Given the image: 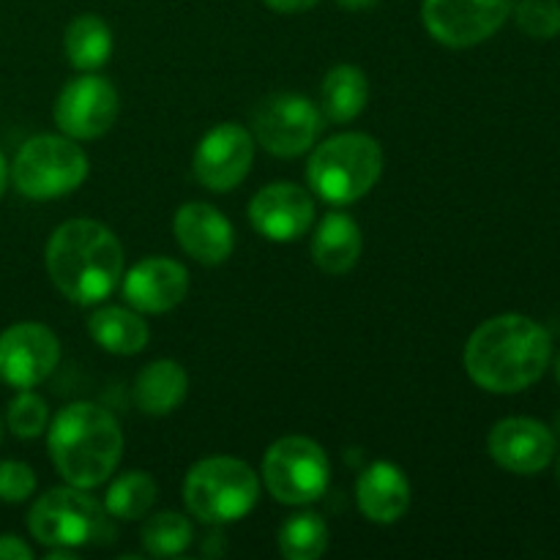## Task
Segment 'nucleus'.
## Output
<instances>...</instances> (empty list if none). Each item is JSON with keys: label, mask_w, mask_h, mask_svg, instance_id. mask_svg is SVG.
<instances>
[{"label": "nucleus", "mask_w": 560, "mask_h": 560, "mask_svg": "<svg viewBox=\"0 0 560 560\" xmlns=\"http://www.w3.org/2000/svg\"><path fill=\"white\" fill-rule=\"evenodd\" d=\"M173 228L180 249L191 260L202 262V266H219V262L233 255V224L208 202H186V206H180L178 213H175Z\"/></svg>", "instance_id": "obj_17"}, {"label": "nucleus", "mask_w": 560, "mask_h": 560, "mask_svg": "<svg viewBox=\"0 0 560 560\" xmlns=\"http://www.w3.org/2000/svg\"><path fill=\"white\" fill-rule=\"evenodd\" d=\"M189 293V271L170 257H148L124 279L126 304L142 315H164Z\"/></svg>", "instance_id": "obj_16"}, {"label": "nucleus", "mask_w": 560, "mask_h": 560, "mask_svg": "<svg viewBox=\"0 0 560 560\" xmlns=\"http://www.w3.org/2000/svg\"><path fill=\"white\" fill-rule=\"evenodd\" d=\"M33 550L20 536H0V560H31Z\"/></svg>", "instance_id": "obj_30"}, {"label": "nucleus", "mask_w": 560, "mask_h": 560, "mask_svg": "<svg viewBox=\"0 0 560 560\" xmlns=\"http://www.w3.org/2000/svg\"><path fill=\"white\" fill-rule=\"evenodd\" d=\"M514 22L525 36L550 42L560 33V0H514Z\"/></svg>", "instance_id": "obj_27"}, {"label": "nucleus", "mask_w": 560, "mask_h": 560, "mask_svg": "<svg viewBox=\"0 0 560 560\" xmlns=\"http://www.w3.org/2000/svg\"><path fill=\"white\" fill-rule=\"evenodd\" d=\"M361 249H364V238H361L359 224L348 213L331 211L317 224L315 238H312V260L320 271L342 277L359 262Z\"/></svg>", "instance_id": "obj_19"}, {"label": "nucleus", "mask_w": 560, "mask_h": 560, "mask_svg": "<svg viewBox=\"0 0 560 560\" xmlns=\"http://www.w3.org/2000/svg\"><path fill=\"white\" fill-rule=\"evenodd\" d=\"M47 271L55 288L74 304H98L124 277V246L93 219H71L47 244Z\"/></svg>", "instance_id": "obj_2"}, {"label": "nucleus", "mask_w": 560, "mask_h": 560, "mask_svg": "<svg viewBox=\"0 0 560 560\" xmlns=\"http://www.w3.org/2000/svg\"><path fill=\"white\" fill-rule=\"evenodd\" d=\"M558 485H560V457H558Z\"/></svg>", "instance_id": "obj_37"}, {"label": "nucleus", "mask_w": 560, "mask_h": 560, "mask_svg": "<svg viewBox=\"0 0 560 560\" xmlns=\"http://www.w3.org/2000/svg\"><path fill=\"white\" fill-rule=\"evenodd\" d=\"M556 430L560 432V413H558V419H556Z\"/></svg>", "instance_id": "obj_36"}, {"label": "nucleus", "mask_w": 560, "mask_h": 560, "mask_svg": "<svg viewBox=\"0 0 560 560\" xmlns=\"http://www.w3.org/2000/svg\"><path fill=\"white\" fill-rule=\"evenodd\" d=\"M189 375L173 359H159L142 366L135 381V405L148 416H167L184 405Z\"/></svg>", "instance_id": "obj_20"}, {"label": "nucleus", "mask_w": 560, "mask_h": 560, "mask_svg": "<svg viewBox=\"0 0 560 560\" xmlns=\"http://www.w3.org/2000/svg\"><path fill=\"white\" fill-rule=\"evenodd\" d=\"M383 148L375 137L345 131L312 151L306 178L317 197L334 206H348L370 195L381 180Z\"/></svg>", "instance_id": "obj_4"}, {"label": "nucleus", "mask_w": 560, "mask_h": 560, "mask_svg": "<svg viewBox=\"0 0 560 560\" xmlns=\"http://www.w3.org/2000/svg\"><path fill=\"white\" fill-rule=\"evenodd\" d=\"M249 222L260 235L277 244L301 238L315 222V200L295 184H271L249 202Z\"/></svg>", "instance_id": "obj_15"}, {"label": "nucleus", "mask_w": 560, "mask_h": 560, "mask_svg": "<svg viewBox=\"0 0 560 560\" xmlns=\"http://www.w3.org/2000/svg\"><path fill=\"white\" fill-rule=\"evenodd\" d=\"M58 361V337L42 323H16L0 334V381L20 392L47 381Z\"/></svg>", "instance_id": "obj_12"}, {"label": "nucleus", "mask_w": 560, "mask_h": 560, "mask_svg": "<svg viewBox=\"0 0 560 560\" xmlns=\"http://www.w3.org/2000/svg\"><path fill=\"white\" fill-rule=\"evenodd\" d=\"M552 359L545 326L525 315H498L481 323L465 345V370L490 394H520L541 381Z\"/></svg>", "instance_id": "obj_1"}, {"label": "nucleus", "mask_w": 560, "mask_h": 560, "mask_svg": "<svg viewBox=\"0 0 560 560\" xmlns=\"http://www.w3.org/2000/svg\"><path fill=\"white\" fill-rule=\"evenodd\" d=\"M370 98V82L359 66H334L320 85L323 115L334 124H348L359 118Z\"/></svg>", "instance_id": "obj_22"}, {"label": "nucleus", "mask_w": 560, "mask_h": 560, "mask_svg": "<svg viewBox=\"0 0 560 560\" xmlns=\"http://www.w3.org/2000/svg\"><path fill=\"white\" fill-rule=\"evenodd\" d=\"M339 9H348V11H366V9H375L381 0H334Z\"/></svg>", "instance_id": "obj_33"}, {"label": "nucleus", "mask_w": 560, "mask_h": 560, "mask_svg": "<svg viewBox=\"0 0 560 560\" xmlns=\"http://www.w3.org/2000/svg\"><path fill=\"white\" fill-rule=\"evenodd\" d=\"M252 131L268 153L295 159L310 151L323 131V113L299 93H273L252 113Z\"/></svg>", "instance_id": "obj_9"}, {"label": "nucleus", "mask_w": 560, "mask_h": 560, "mask_svg": "<svg viewBox=\"0 0 560 560\" xmlns=\"http://www.w3.org/2000/svg\"><path fill=\"white\" fill-rule=\"evenodd\" d=\"M9 430L14 432L22 441H31V438H38L44 430H47L49 421V408L38 394H33L31 388H22L9 405Z\"/></svg>", "instance_id": "obj_28"}, {"label": "nucleus", "mask_w": 560, "mask_h": 560, "mask_svg": "<svg viewBox=\"0 0 560 560\" xmlns=\"http://www.w3.org/2000/svg\"><path fill=\"white\" fill-rule=\"evenodd\" d=\"M93 342L113 355H135L151 339V328L137 312L126 306H104L88 320Z\"/></svg>", "instance_id": "obj_21"}, {"label": "nucleus", "mask_w": 560, "mask_h": 560, "mask_svg": "<svg viewBox=\"0 0 560 560\" xmlns=\"http://www.w3.org/2000/svg\"><path fill=\"white\" fill-rule=\"evenodd\" d=\"M512 5L514 0H424L421 20L435 42L465 49L495 36Z\"/></svg>", "instance_id": "obj_10"}, {"label": "nucleus", "mask_w": 560, "mask_h": 560, "mask_svg": "<svg viewBox=\"0 0 560 560\" xmlns=\"http://www.w3.org/2000/svg\"><path fill=\"white\" fill-rule=\"evenodd\" d=\"M66 58L74 69L96 71L113 55V31L96 14H80L71 20L63 36Z\"/></svg>", "instance_id": "obj_23"}, {"label": "nucleus", "mask_w": 560, "mask_h": 560, "mask_svg": "<svg viewBox=\"0 0 560 560\" xmlns=\"http://www.w3.org/2000/svg\"><path fill=\"white\" fill-rule=\"evenodd\" d=\"M47 446L55 470L71 487L93 490L118 468L124 432L115 416L102 405L74 402L52 419Z\"/></svg>", "instance_id": "obj_3"}, {"label": "nucleus", "mask_w": 560, "mask_h": 560, "mask_svg": "<svg viewBox=\"0 0 560 560\" xmlns=\"http://www.w3.org/2000/svg\"><path fill=\"white\" fill-rule=\"evenodd\" d=\"M355 501L361 514L372 523L392 525L405 517L410 506V481L394 463H372L355 485Z\"/></svg>", "instance_id": "obj_18"}, {"label": "nucleus", "mask_w": 560, "mask_h": 560, "mask_svg": "<svg viewBox=\"0 0 560 560\" xmlns=\"http://www.w3.org/2000/svg\"><path fill=\"white\" fill-rule=\"evenodd\" d=\"M11 178L31 200H55L88 178V156L71 137L38 135L20 148Z\"/></svg>", "instance_id": "obj_7"}, {"label": "nucleus", "mask_w": 560, "mask_h": 560, "mask_svg": "<svg viewBox=\"0 0 560 560\" xmlns=\"http://www.w3.org/2000/svg\"><path fill=\"white\" fill-rule=\"evenodd\" d=\"M5 178H9V173H5L3 153H0V197H3V189H5Z\"/></svg>", "instance_id": "obj_34"}, {"label": "nucleus", "mask_w": 560, "mask_h": 560, "mask_svg": "<svg viewBox=\"0 0 560 560\" xmlns=\"http://www.w3.org/2000/svg\"><path fill=\"white\" fill-rule=\"evenodd\" d=\"M33 490H36V474L31 465L14 459L0 463V501L22 503L33 495Z\"/></svg>", "instance_id": "obj_29"}, {"label": "nucleus", "mask_w": 560, "mask_h": 560, "mask_svg": "<svg viewBox=\"0 0 560 560\" xmlns=\"http://www.w3.org/2000/svg\"><path fill=\"white\" fill-rule=\"evenodd\" d=\"M257 474L235 457L200 459L184 481L186 509L206 525H224L246 517L257 506Z\"/></svg>", "instance_id": "obj_5"}, {"label": "nucleus", "mask_w": 560, "mask_h": 560, "mask_svg": "<svg viewBox=\"0 0 560 560\" xmlns=\"http://www.w3.org/2000/svg\"><path fill=\"white\" fill-rule=\"evenodd\" d=\"M331 465L312 438L290 435L271 443L262 459V481L284 506L315 503L328 490Z\"/></svg>", "instance_id": "obj_8"}, {"label": "nucleus", "mask_w": 560, "mask_h": 560, "mask_svg": "<svg viewBox=\"0 0 560 560\" xmlns=\"http://www.w3.org/2000/svg\"><path fill=\"white\" fill-rule=\"evenodd\" d=\"M255 162V137L238 124L208 131L195 151V178L211 191H230L249 175Z\"/></svg>", "instance_id": "obj_13"}, {"label": "nucleus", "mask_w": 560, "mask_h": 560, "mask_svg": "<svg viewBox=\"0 0 560 560\" xmlns=\"http://www.w3.org/2000/svg\"><path fill=\"white\" fill-rule=\"evenodd\" d=\"M118 91L104 77L88 74L71 80L55 98V124L71 140H96L118 118Z\"/></svg>", "instance_id": "obj_11"}, {"label": "nucleus", "mask_w": 560, "mask_h": 560, "mask_svg": "<svg viewBox=\"0 0 560 560\" xmlns=\"http://www.w3.org/2000/svg\"><path fill=\"white\" fill-rule=\"evenodd\" d=\"M156 495L159 487L153 476H148L145 470H126L109 485L104 509L115 520H140L151 512Z\"/></svg>", "instance_id": "obj_24"}, {"label": "nucleus", "mask_w": 560, "mask_h": 560, "mask_svg": "<svg viewBox=\"0 0 560 560\" xmlns=\"http://www.w3.org/2000/svg\"><path fill=\"white\" fill-rule=\"evenodd\" d=\"M317 0H266L268 9L279 11V14H299V11L312 9Z\"/></svg>", "instance_id": "obj_31"}, {"label": "nucleus", "mask_w": 560, "mask_h": 560, "mask_svg": "<svg viewBox=\"0 0 560 560\" xmlns=\"http://www.w3.org/2000/svg\"><path fill=\"white\" fill-rule=\"evenodd\" d=\"M328 547V525L317 514H295L279 530V552L288 560H315Z\"/></svg>", "instance_id": "obj_25"}, {"label": "nucleus", "mask_w": 560, "mask_h": 560, "mask_svg": "<svg viewBox=\"0 0 560 560\" xmlns=\"http://www.w3.org/2000/svg\"><path fill=\"white\" fill-rule=\"evenodd\" d=\"M0 441H3V424H0Z\"/></svg>", "instance_id": "obj_38"}, {"label": "nucleus", "mask_w": 560, "mask_h": 560, "mask_svg": "<svg viewBox=\"0 0 560 560\" xmlns=\"http://www.w3.org/2000/svg\"><path fill=\"white\" fill-rule=\"evenodd\" d=\"M556 377H558V383H560V355H558V361H556Z\"/></svg>", "instance_id": "obj_35"}, {"label": "nucleus", "mask_w": 560, "mask_h": 560, "mask_svg": "<svg viewBox=\"0 0 560 560\" xmlns=\"http://www.w3.org/2000/svg\"><path fill=\"white\" fill-rule=\"evenodd\" d=\"M487 448L490 457L509 474L536 476L556 459L558 443L550 427L541 421L512 416L492 427Z\"/></svg>", "instance_id": "obj_14"}, {"label": "nucleus", "mask_w": 560, "mask_h": 560, "mask_svg": "<svg viewBox=\"0 0 560 560\" xmlns=\"http://www.w3.org/2000/svg\"><path fill=\"white\" fill-rule=\"evenodd\" d=\"M202 556H224V534L222 530H208L206 539H202Z\"/></svg>", "instance_id": "obj_32"}, {"label": "nucleus", "mask_w": 560, "mask_h": 560, "mask_svg": "<svg viewBox=\"0 0 560 560\" xmlns=\"http://www.w3.org/2000/svg\"><path fill=\"white\" fill-rule=\"evenodd\" d=\"M195 539L191 523L178 512H162L151 517L142 528V547L156 558L180 556Z\"/></svg>", "instance_id": "obj_26"}, {"label": "nucleus", "mask_w": 560, "mask_h": 560, "mask_svg": "<svg viewBox=\"0 0 560 560\" xmlns=\"http://www.w3.org/2000/svg\"><path fill=\"white\" fill-rule=\"evenodd\" d=\"M27 528L33 539L44 547H85L109 545L115 525L109 512L80 487H58L33 503L27 514Z\"/></svg>", "instance_id": "obj_6"}]
</instances>
